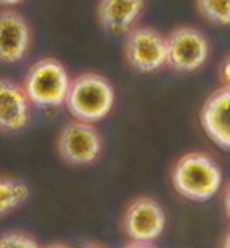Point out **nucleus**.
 Masks as SVG:
<instances>
[{"mask_svg":"<svg viewBox=\"0 0 230 248\" xmlns=\"http://www.w3.org/2000/svg\"><path fill=\"white\" fill-rule=\"evenodd\" d=\"M171 183L179 196L204 202L219 192L222 186V170L206 151H189L174 163Z\"/></svg>","mask_w":230,"mask_h":248,"instance_id":"nucleus-1","label":"nucleus"},{"mask_svg":"<svg viewBox=\"0 0 230 248\" xmlns=\"http://www.w3.org/2000/svg\"><path fill=\"white\" fill-rule=\"evenodd\" d=\"M114 86L106 76L84 73L71 81L64 104L76 120L94 124L106 119L114 107Z\"/></svg>","mask_w":230,"mask_h":248,"instance_id":"nucleus-2","label":"nucleus"},{"mask_svg":"<svg viewBox=\"0 0 230 248\" xmlns=\"http://www.w3.org/2000/svg\"><path fill=\"white\" fill-rule=\"evenodd\" d=\"M71 86L64 64L54 58L36 61L23 79V91L36 107H60L66 102Z\"/></svg>","mask_w":230,"mask_h":248,"instance_id":"nucleus-3","label":"nucleus"},{"mask_svg":"<svg viewBox=\"0 0 230 248\" xmlns=\"http://www.w3.org/2000/svg\"><path fill=\"white\" fill-rule=\"evenodd\" d=\"M102 151V137L94 124L71 120L58 137V153L73 166L92 165Z\"/></svg>","mask_w":230,"mask_h":248,"instance_id":"nucleus-4","label":"nucleus"},{"mask_svg":"<svg viewBox=\"0 0 230 248\" xmlns=\"http://www.w3.org/2000/svg\"><path fill=\"white\" fill-rule=\"evenodd\" d=\"M122 225L130 242L153 243L165 232V209L153 197L140 196L125 209Z\"/></svg>","mask_w":230,"mask_h":248,"instance_id":"nucleus-5","label":"nucleus"},{"mask_svg":"<svg viewBox=\"0 0 230 248\" xmlns=\"http://www.w3.org/2000/svg\"><path fill=\"white\" fill-rule=\"evenodd\" d=\"M209 41L192 27H179L166 36V64L179 73H192L206 62Z\"/></svg>","mask_w":230,"mask_h":248,"instance_id":"nucleus-6","label":"nucleus"},{"mask_svg":"<svg viewBox=\"0 0 230 248\" xmlns=\"http://www.w3.org/2000/svg\"><path fill=\"white\" fill-rule=\"evenodd\" d=\"M125 60L140 73H153L166 64V38L153 28L141 27L128 31Z\"/></svg>","mask_w":230,"mask_h":248,"instance_id":"nucleus-7","label":"nucleus"},{"mask_svg":"<svg viewBox=\"0 0 230 248\" xmlns=\"http://www.w3.org/2000/svg\"><path fill=\"white\" fill-rule=\"evenodd\" d=\"M200 125L215 145L230 150V87L209 95L200 108Z\"/></svg>","mask_w":230,"mask_h":248,"instance_id":"nucleus-8","label":"nucleus"},{"mask_svg":"<svg viewBox=\"0 0 230 248\" xmlns=\"http://www.w3.org/2000/svg\"><path fill=\"white\" fill-rule=\"evenodd\" d=\"M31 33L20 14L5 10L0 14V62H16L28 53Z\"/></svg>","mask_w":230,"mask_h":248,"instance_id":"nucleus-9","label":"nucleus"},{"mask_svg":"<svg viewBox=\"0 0 230 248\" xmlns=\"http://www.w3.org/2000/svg\"><path fill=\"white\" fill-rule=\"evenodd\" d=\"M30 120V100L23 87L10 79L0 78V130L18 132Z\"/></svg>","mask_w":230,"mask_h":248,"instance_id":"nucleus-10","label":"nucleus"},{"mask_svg":"<svg viewBox=\"0 0 230 248\" xmlns=\"http://www.w3.org/2000/svg\"><path fill=\"white\" fill-rule=\"evenodd\" d=\"M145 0H100L97 7L99 22L112 33H125L137 22Z\"/></svg>","mask_w":230,"mask_h":248,"instance_id":"nucleus-11","label":"nucleus"},{"mask_svg":"<svg viewBox=\"0 0 230 248\" xmlns=\"http://www.w3.org/2000/svg\"><path fill=\"white\" fill-rule=\"evenodd\" d=\"M28 186L23 181L0 176V217L14 212L28 199Z\"/></svg>","mask_w":230,"mask_h":248,"instance_id":"nucleus-12","label":"nucleus"},{"mask_svg":"<svg viewBox=\"0 0 230 248\" xmlns=\"http://www.w3.org/2000/svg\"><path fill=\"white\" fill-rule=\"evenodd\" d=\"M199 14L215 25H230V0H196Z\"/></svg>","mask_w":230,"mask_h":248,"instance_id":"nucleus-13","label":"nucleus"},{"mask_svg":"<svg viewBox=\"0 0 230 248\" xmlns=\"http://www.w3.org/2000/svg\"><path fill=\"white\" fill-rule=\"evenodd\" d=\"M0 248H41L38 242L23 232H7L0 235Z\"/></svg>","mask_w":230,"mask_h":248,"instance_id":"nucleus-14","label":"nucleus"},{"mask_svg":"<svg viewBox=\"0 0 230 248\" xmlns=\"http://www.w3.org/2000/svg\"><path fill=\"white\" fill-rule=\"evenodd\" d=\"M219 78L224 87H230V54L220 62L219 68Z\"/></svg>","mask_w":230,"mask_h":248,"instance_id":"nucleus-15","label":"nucleus"},{"mask_svg":"<svg viewBox=\"0 0 230 248\" xmlns=\"http://www.w3.org/2000/svg\"><path fill=\"white\" fill-rule=\"evenodd\" d=\"M224 209H225L227 217L230 218V183L227 184V187H225V191H224Z\"/></svg>","mask_w":230,"mask_h":248,"instance_id":"nucleus-16","label":"nucleus"},{"mask_svg":"<svg viewBox=\"0 0 230 248\" xmlns=\"http://www.w3.org/2000/svg\"><path fill=\"white\" fill-rule=\"evenodd\" d=\"M122 248H156L153 243H138V242H130Z\"/></svg>","mask_w":230,"mask_h":248,"instance_id":"nucleus-17","label":"nucleus"},{"mask_svg":"<svg viewBox=\"0 0 230 248\" xmlns=\"http://www.w3.org/2000/svg\"><path fill=\"white\" fill-rule=\"evenodd\" d=\"M220 248H230V230L224 235L222 243H220Z\"/></svg>","mask_w":230,"mask_h":248,"instance_id":"nucleus-18","label":"nucleus"},{"mask_svg":"<svg viewBox=\"0 0 230 248\" xmlns=\"http://www.w3.org/2000/svg\"><path fill=\"white\" fill-rule=\"evenodd\" d=\"M20 0H0V3L2 5H15V3H18Z\"/></svg>","mask_w":230,"mask_h":248,"instance_id":"nucleus-19","label":"nucleus"},{"mask_svg":"<svg viewBox=\"0 0 230 248\" xmlns=\"http://www.w3.org/2000/svg\"><path fill=\"white\" fill-rule=\"evenodd\" d=\"M81 248H106V247L99 245V243H86V245L81 247Z\"/></svg>","mask_w":230,"mask_h":248,"instance_id":"nucleus-20","label":"nucleus"},{"mask_svg":"<svg viewBox=\"0 0 230 248\" xmlns=\"http://www.w3.org/2000/svg\"><path fill=\"white\" fill-rule=\"evenodd\" d=\"M45 248H71V247L62 245V243H53V245H48V247H45Z\"/></svg>","mask_w":230,"mask_h":248,"instance_id":"nucleus-21","label":"nucleus"}]
</instances>
